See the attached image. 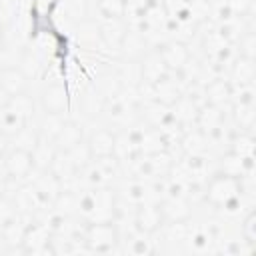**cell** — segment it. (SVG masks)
I'll use <instances>...</instances> for the list:
<instances>
[{
    "mask_svg": "<svg viewBox=\"0 0 256 256\" xmlns=\"http://www.w3.org/2000/svg\"><path fill=\"white\" fill-rule=\"evenodd\" d=\"M34 170V156L30 150L12 146L4 156H2V172L6 174L8 182L24 184L30 180V174Z\"/></svg>",
    "mask_w": 256,
    "mask_h": 256,
    "instance_id": "obj_1",
    "label": "cell"
},
{
    "mask_svg": "<svg viewBox=\"0 0 256 256\" xmlns=\"http://www.w3.org/2000/svg\"><path fill=\"white\" fill-rule=\"evenodd\" d=\"M84 242L88 246V250H96V252H108L114 250L118 240V232L112 226V222H90L84 234Z\"/></svg>",
    "mask_w": 256,
    "mask_h": 256,
    "instance_id": "obj_2",
    "label": "cell"
},
{
    "mask_svg": "<svg viewBox=\"0 0 256 256\" xmlns=\"http://www.w3.org/2000/svg\"><path fill=\"white\" fill-rule=\"evenodd\" d=\"M28 84H30L28 74L20 66L2 64V68H0V88L4 90V94L8 98L28 92Z\"/></svg>",
    "mask_w": 256,
    "mask_h": 256,
    "instance_id": "obj_3",
    "label": "cell"
},
{
    "mask_svg": "<svg viewBox=\"0 0 256 256\" xmlns=\"http://www.w3.org/2000/svg\"><path fill=\"white\" fill-rule=\"evenodd\" d=\"M40 106H42V112H46V114L64 116L68 110V96H66L64 86L58 82L48 84L40 94Z\"/></svg>",
    "mask_w": 256,
    "mask_h": 256,
    "instance_id": "obj_4",
    "label": "cell"
},
{
    "mask_svg": "<svg viewBox=\"0 0 256 256\" xmlns=\"http://www.w3.org/2000/svg\"><path fill=\"white\" fill-rule=\"evenodd\" d=\"M78 144H82V130H80V126L74 124V122H64V126L60 128L58 136L54 138L56 152H68V150L76 148Z\"/></svg>",
    "mask_w": 256,
    "mask_h": 256,
    "instance_id": "obj_5",
    "label": "cell"
},
{
    "mask_svg": "<svg viewBox=\"0 0 256 256\" xmlns=\"http://www.w3.org/2000/svg\"><path fill=\"white\" fill-rule=\"evenodd\" d=\"M86 146H88V150H90L92 156H98V158L110 156V154L114 152V136H112L110 130L100 128V130H96V132L88 138Z\"/></svg>",
    "mask_w": 256,
    "mask_h": 256,
    "instance_id": "obj_6",
    "label": "cell"
},
{
    "mask_svg": "<svg viewBox=\"0 0 256 256\" xmlns=\"http://www.w3.org/2000/svg\"><path fill=\"white\" fill-rule=\"evenodd\" d=\"M162 224V210L154 208V206H142L136 212V228L140 232H154L158 226Z\"/></svg>",
    "mask_w": 256,
    "mask_h": 256,
    "instance_id": "obj_7",
    "label": "cell"
},
{
    "mask_svg": "<svg viewBox=\"0 0 256 256\" xmlns=\"http://www.w3.org/2000/svg\"><path fill=\"white\" fill-rule=\"evenodd\" d=\"M8 192H10V182H8L6 174H4V172H0V200H4Z\"/></svg>",
    "mask_w": 256,
    "mask_h": 256,
    "instance_id": "obj_8",
    "label": "cell"
},
{
    "mask_svg": "<svg viewBox=\"0 0 256 256\" xmlns=\"http://www.w3.org/2000/svg\"><path fill=\"white\" fill-rule=\"evenodd\" d=\"M2 44H4V24L0 22V48H2Z\"/></svg>",
    "mask_w": 256,
    "mask_h": 256,
    "instance_id": "obj_9",
    "label": "cell"
},
{
    "mask_svg": "<svg viewBox=\"0 0 256 256\" xmlns=\"http://www.w3.org/2000/svg\"><path fill=\"white\" fill-rule=\"evenodd\" d=\"M0 68H2V64H0Z\"/></svg>",
    "mask_w": 256,
    "mask_h": 256,
    "instance_id": "obj_10",
    "label": "cell"
}]
</instances>
